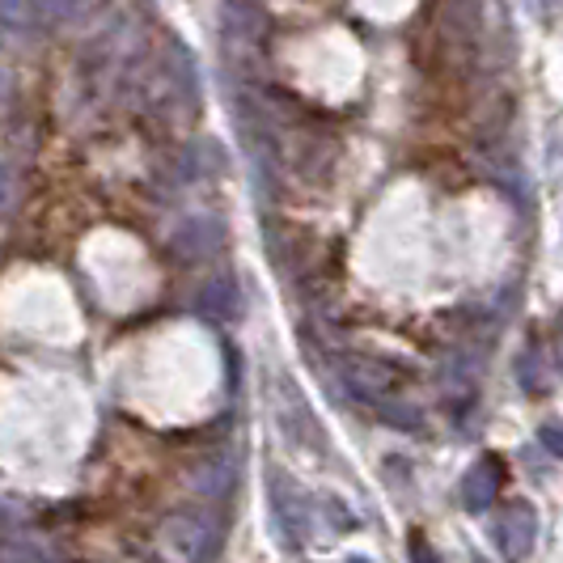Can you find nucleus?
Here are the masks:
<instances>
[{"label": "nucleus", "mask_w": 563, "mask_h": 563, "mask_svg": "<svg viewBox=\"0 0 563 563\" xmlns=\"http://www.w3.org/2000/svg\"><path fill=\"white\" fill-rule=\"evenodd\" d=\"M166 547L187 563H203L212 551V526L203 512H174L166 521Z\"/></svg>", "instance_id": "1"}, {"label": "nucleus", "mask_w": 563, "mask_h": 563, "mask_svg": "<svg viewBox=\"0 0 563 563\" xmlns=\"http://www.w3.org/2000/svg\"><path fill=\"white\" fill-rule=\"evenodd\" d=\"M538 534V521H534V508L530 505H508L500 517H496V547L505 560H526L530 547H534Z\"/></svg>", "instance_id": "2"}, {"label": "nucleus", "mask_w": 563, "mask_h": 563, "mask_svg": "<svg viewBox=\"0 0 563 563\" xmlns=\"http://www.w3.org/2000/svg\"><path fill=\"white\" fill-rule=\"evenodd\" d=\"M390 368L373 365V361H347L343 365V386L352 390L356 398H365V402H382V395L390 390Z\"/></svg>", "instance_id": "3"}, {"label": "nucleus", "mask_w": 563, "mask_h": 563, "mask_svg": "<svg viewBox=\"0 0 563 563\" xmlns=\"http://www.w3.org/2000/svg\"><path fill=\"white\" fill-rule=\"evenodd\" d=\"M217 246V229L208 225L203 217H187L174 229V254L178 258H203V254Z\"/></svg>", "instance_id": "4"}, {"label": "nucleus", "mask_w": 563, "mask_h": 563, "mask_svg": "<svg viewBox=\"0 0 563 563\" xmlns=\"http://www.w3.org/2000/svg\"><path fill=\"white\" fill-rule=\"evenodd\" d=\"M500 487V462H479L471 466V475L462 479V505L466 508H487Z\"/></svg>", "instance_id": "5"}, {"label": "nucleus", "mask_w": 563, "mask_h": 563, "mask_svg": "<svg viewBox=\"0 0 563 563\" xmlns=\"http://www.w3.org/2000/svg\"><path fill=\"white\" fill-rule=\"evenodd\" d=\"M272 500H276V521H280V534L297 547L306 534V508L292 496V487H284V479L272 483Z\"/></svg>", "instance_id": "6"}, {"label": "nucleus", "mask_w": 563, "mask_h": 563, "mask_svg": "<svg viewBox=\"0 0 563 563\" xmlns=\"http://www.w3.org/2000/svg\"><path fill=\"white\" fill-rule=\"evenodd\" d=\"M238 284L229 280V276H212V284L199 292V310L212 313V318H233L238 313Z\"/></svg>", "instance_id": "7"}, {"label": "nucleus", "mask_w": 563, "mask_h": 563, "mask_svg": "<svg viewBox=\"0 0 563 563\" xmlns=\"http://www.w3.org/2000/svg\"><path fill=\"white\" fill-rule=\"evenodd\" d=\"M229 483H233V466L221 462V466H208V471L199 475V492H203V496H225Z\"/></svg>", "instance_id": "8"}, {"label": "nucleus", "mask_w": 563, "mask_h": 563, "mask_svg": "<svg viewBox=\"0 0 563 563\" xmlns=\"http://www.w3.org/2000/svg\"><path fill=\"white\" fill-rule=\"evenodd\" d=\"M382 420L395 423V428H420V416H411L407 407H398V402H390L386 411H382Z\"/></svg>", "instance_id": "9"}, {"label": "nucleus", "mask_w": 563, "mask_h": 563, "mask_svg": "<svg viewBox=\"0 0 563 563\" xmlns=\"http://www.w3.org/2000/svg\"><path fill=\"white\" fill-rule=\"evenodd\" d=\"M411 563H445V560L432 551V542H428V538L416 534L411 538Z\"/></svg>", "instance_id": "10"}, {"label": "nucleus", "mask_w": 563, "mask_h": 563, "mask_svg": "<svg viewBox=\"0 0 563 563\" xmlns=\"http://www.w3.org/2000/svg\"><path fill=\"white\" fill-rule=\"evenodd\" d=\"M4 203H9V174L0 169V208H4Z\"/></svg>", "instance_id": "11"}, {"label": "nucleus", "mask_w": 563, "mask_h": 563, "mask_svg": "<svg viewBox=\"0 0 563 563\" xmlns=\"http://www.w3.org/2000/svg\"><path fill=\"white\" fill-rule=\"evenodd\" d=\"M4 89H9V81H4V73H0V93H4Z\"/></svg>", "instance_id": "12"}, {"label": "nucleus", "mask_w": 563, "mask_h": 563, "mask_svg": "<svg viewBox=\"0 0 563 563\" xmlns=\"http://www.w3.org/2000/svg\"><path fill=\"white\" fill-rule=\"evenodd\" d=\"M352 563H368V560H352Z\"/></svg>", "instance_id": "13"}]
</instances>
